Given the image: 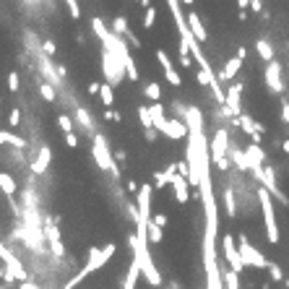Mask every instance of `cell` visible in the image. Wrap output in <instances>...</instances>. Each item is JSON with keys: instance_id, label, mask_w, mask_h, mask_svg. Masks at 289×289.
<instances>
[{"instance_id": "obj_1", "label": "cell", "mask_w": 289, "mask_h": 289, "mask_svg": "<svg viewBox=\"0 0 289 289\" xmlns=\"http://www.w3.org/2000/svg\"><path fill=\"white\" fill-rule=\"evenodd\" d=\"M115 250H117L115 242H107V245H102V248H91V250H89V258H86V263H84V268H81L79 273H76V276H73V279H70L63 289H76V286H79L84 279H89L91 273L99 271L104 263H107L110 258L115 255Z\"/></svg>"}, {"instance_id": "obj_2", "label": "cell", "mask_w": 289, "mask_h": 289, "mask_svg": "<svg viewBox=\"0 0 289 289\" xmlns=\"http://www.w3.org/2000/svg\"><path fill=\"white\" fill-rule=\"evenodd\" d=\"M91 154H94V162H97L99 170L110 172L115 180H120V170H117V164H115V159H112V151H110V146H107V138H104L102 133L91 135Z\"/></svg>"}, {"instance_id": "obj_3", "label": "cell", "mask_w": 289, "mask_h": 289, "mask_svg": "<svg viewBox=\"0 0 289 289\" xmlns=\"http://www.w3.org/2000/svg\"><path fill=\"white\" fill-rule=\"evenodd\" d=\"M99 63H102V76H104V81H107L110 86H120V84L128 79L125 63H123V60H120L117 55H112L110 50H104V47H102Z\"/></svg>"}, {"instance_id": "obj_4", "label": "cell", "mask_w": 289, "mask_h": 289, "mask_svg": "<svg viewBox=\"0 0 289 289\" xmlns=\"http://www.w3.org/2000/svg\"><path fill=\"white\" fill-rule=\"evenodd\" d=\"M258 201H261L263 222H266V240L271 245L279 242V224H276V208H273V195L266 188H258Z\"/></svg>"}, {"instance_id": "obj_5", "label": "cell", "mask_w": 289, "mask_h": 289, "mask_svg": "<svg viewBox=\"0 0 289 289\" xmlns=\"http://www.w3.org/2000/svg\"><path fill=\"white\" fill-rule=\"evenodd\" d=\"M208 151H211V164H216L222 172L230 170V157H227V151H230V133L224 128H219L214 133V138L208 143Z\"/></svg>"}, {"instance_id": "obj_6", "label": "cell", "mask_w": 289, "mask_h": 289, "mask_svg": "<svg viewBox=\"0 0 289 289\" xmlns=\"http://www.w3.org/2000/svg\"><path fill=\"white\" fill-rule=\"evenodd\" d=\"M237 248H240V255H242V263H245V268L250 266V268H268V258L258 250V248H253V242L245 237V235H240L237 237Z\"/></svg>"}, {"instance_id": "obj_7", "label": "cell", "mask_w": 289, "mask_h": 289, "mask_svg": "<svg viewBox=\"0 0 289 289\" xmlns=\"http://www.w3.org/2000/svg\"><path fill=\"white\" fill-rule=\"evenodd\" d=\"M253 175H255L258 180H261V185H263V188L273 195V198H279L284 206L289 203V198H286V195L279 190V185H276V172H273V167H261V170H255Z\"/></svg>"}, {"instance_id": "obj_8", "label": "cell", "mask_w": 289, "mask_h": 289, "mask_svg": "<svg viewBox=\"0 0 289 289\" xmlns=\"http://www.w3.org/2000/svg\"><path fill=\"white\" fill-rule=\"evenodd\" d=\"M222 250H224V261L227 266H232L237 273H242L245 263H242V255H240V248H237V240L232 235H224L222 237Z\"/></svg>"}, {"instance_id": "obj_9", "label": "cell", "mask_w": 289, "mask_h": 289, "mask_svg": "<svg viewBox=\"0 0 289 289\" xmlns=\"http://www.w3.org/2000/svg\"><path fill=\"white\" fill-rule=\"evenodd\" d=\"M0 258H3V261H6V266H8V273H11V276H13V281H26V271H24V266H21V261H19V258L16 255H13L6 245H3V240H0Z\"/></svg>"}, {"instance_id": "obj_10", "label": "cell", "mask_w": 289, "mask_h": 289, "mask_svg": "<svg viewBox=\"0 0 289 289\" xmlns=\"http://www.w3.org/2000/svg\"><path fill=\"white\" fill-rule=\"evenodd\" d=\"M162 135H167V138H172V141H180V138H185V135L190 133V128H188V123L182 117H167V123H164V128L159 130Z\"/></svg>"}, {"instance_id": "obj_11", "label": "cell", "mask_w": 289, "mask_h": 289, "mask_svg": "<svg viewBox=\"0 0 289 289\" xmlns=\"http://www.w3.org/2000/svg\"><path fill=\"white\" fill-rule=\"evenodd\" d=\"M266 84H268V89L273 91V94H281V91H284V81H281V63H276V60L266 63Z\"/></svg>"}, {"instance_id": "obj_12", "label": "cell", "mask_w": 289, "mask_h": 289, "mask_svg": "<svg viewBox=\"0 0 289 289\" xmlns=\"http://www.w3.org/2000/svg\"><path fill=\"white\" fill-rule=\"evenodd\" d=\"M44 237H47L55 258H63V255H65V245H63V237H60V230H57L50 219H47V224H44Z\"/></svg>"}, {"instance_id": "obj_13", "label": "cell", "mask_w": 289, "mask_h": 289, "mask_svg": "<svg viewBox=\"0 0 289 289\" xmlns=\"http://www.w3.org/2000/svg\"><path fill=\"white\" fill-rule=\"evenodd\" d=\"M157 60H159V65H162V70H164V81L170 84V86H180V84H182V79H180V73L175 70L170 55H167L164 50H157Z\"/></svg>"}, {"instance_id": "obj_14", "label": "cell", "mask_w": 289, "mask_h": 289, "mask_svg": "<svg viewBox=\"0 0 289 289\" xmlns=\"http://www.w3.org/2000/svg\"><path fill=\"white\" fill-rule=\"evenodd\" d=\"M172 190H175V201L177 203H188V198H190V180L177 172L172 177Z\"/></svg>"}, {"instance_id": "obj_15", "label": "cell", "mask_w": 289, "mask_h": 289, "mask_svg": "<svg viewBox=\"0 0 289 289\" xmlns=\"http://www.w3.org/2000/svg\"><path fill=\"white\" fill-rule=\"evenodd\" d=\"M240 125H242V130H245V133L250 135V141H253V143H261L263 125L258 123V120H253L250 115H240Z\"/></svg>"}, {"instance_id": "obj_16", "label": "cell", "mask_w": 289, "mask_h": 289, "mask_svg": "<svg viewBox=\"0 0 289 289\" xmlns=\"http://www.w3.org/2000/svg\"><path fill=\"white\" fill-rule=\"evenodd\" d=\"M240 94H242V84H232L224 91V104L232 110V115H242V104H240Z\"/></svg>"}, {"instance_id": "obj_17", "label": "cell", "mask_w": 289, "mask_h": 289, "mask_svg": "<svg viewBox=\"0 0 289 289\" xmlns=\"http://www.w3.org/2000/svg\"><path fill=\"white\" fill-rule=\"evenodd\" d=\"M73 120H76V125L81 128V133H86V135H94V133H97L91 115H89L84 107H79V104H76V110H73Z\"/></svg>"}, {"instance_id": "obj_18", "label": "cell", "mask_w": 289, "mask_h": 289, "mask_svg": "<svg viewBox=\"0 0 289 289\" xmlns=\"http://www.w3.org/2000/svg\"><path fill=\"white\" fill-rule=\"evenodd\" d=\"M50 159H52V151L47 146H39V154H37V159L32 164V172L34 175H44V172H47V167H50Z\"/></svg>"}, {"instance_id": "obj_19", "label": "cell", "mask_w": 289, "mask_h": 289, "mask_svg": "<svg viewBox=\"0 0 289 289\" xmlns=\"http://www.w3.org/2000/svg\"><path fill=\"white\" fill-rule=\"evenodd\" d=\"M188 26H190V32H193V37H195V39H201V42H206V39H208L206 26H203L201 16H198L195 11H190V13H188Z\"/></svg>"}, {"instance_id": "obj_20", "label": "cell", "mask_w": 289, "mask_h": 289, "mask_svg": "<svg viewBox=\"0 0 289 289\" xmlns=\"http://www.w3.org/2000/svg\"><path fill=\"white\" fill-rule=\"evenodd\" d=\"M240 68H242V57H230L224 63V68L219 70V81H232L235 76L240 73Z\"/></svg>"}, {"instance_id": "obj_21", "label": "cell", "mask_w": 289, "mask_h": 289, "mask_svg": "<svg viewBox=\"0 0 289 289\" xmlns=\"http://www.w3.org/2000/svg\"><path fill=\"white\" fill-rule=\"evenodd\" d=\"M245 154H248V159H250L253 172H255V170H261V167H263V162H266V154L261 151V146H258V143H250V146L245 149Z\"/></svg>"}, {"instance_id": "obj_22", "label": "cell", "mask_w": 289, "mask_h": 289, "mask_svg": "<svg viewBox=\"0 0 289 289\" xmlns=\"http://www.w3.org/2000/svg\"><path fill=\"white\" fill-rule=\"evenodd\" d=\"M175 175H177V164H170L164 172H157L154 175V190H162L164 185H170Z\"/></svg>"}, {"instance_id": "obj_23", "label": "cell", "mask_w": 289, "mask_h": 289, "mask_svg": "<svg viewBox=\"0 0 289 289\" xmlns=\"http://www.w3.org/2000/svg\"><path fill=\"white\" fill-rule=\"evenodd\" d=\"M222 279H224V289H240V273L232 266L222 263Z\"/></svg>"}, {"instance_id": "obj_24", "label": "cell", "mask_w": 289, "mask_h": 289, "mask_svg": "<svg viewBox=\"0 0 289 289\" xmlns=\"http://www.w3.org/2000/svg\"><path fill=\"white\" fill-rule=\"evenodd\" d=\"M230 159L237 164V170H242V172H253L250 159H248V154H245V151H237V149H232V151H230Z\"/></svg>"}, {"instance_id": "obj_25", "label": "cell", "mask_w": 289, "mask_h": 289, "mask_svg": "<svg viewBox=\"0 0 289 289\" xmlns=\"http://www.w3.org/2000/svg\"><path fill=\"white\" fill-rule=\"evenodd\" d=\"M0 190H3L8 198H13V195H16V180H13L8 172H0Z\"/></svg>"}, {"instance_id": "obj_26", "label": "cell", "mask_w": 289, "mask_h": 289, "mask_svg": "<svg viewBox=\"0 0 289 289\" xmlns=\"http://www.w3.org/2000/svg\"><path fill=\"white\" fill-rule=\"evenodd\" d=\"M112 89H115V86H110L107 81L99 86V99H102L104 107H115V91H112Z\"/></svg>"}, {"instance_id": "obj_27", "label": "cell", "mask_w": 289, "mask_h": 289, "mask_svg": "<svg viewBox=\"0 0 289 289\" xmlns=\"http://www.w3.org/2000/svg\"><path fill=\"white\" fill-rule=\"evenodd\" d=\"M6 143L16 146V149H26V141L21 138V135H13L8 130H0V146H6Z\"/></svg>"}, {"instance_id": "obj_28", "label": "cell", "mask_w": 289, "mask_h": 289, "mask_svg": "<svg viewBox=\"0 0 289 289\" xmlns=\"http://www.w3.org/2000/svg\"><path fill=\"white\" fill-rule=\"evenodd\" d=\"M224 203H227V216L235 219L237 216V201H235V190L232 188H224Z\"/></svg>"}, {"instance_id": "obj_29", "label": "cell", "mask_w": 289, "mask_h": 289, "mask_svg": "<svg viewBox=\"0 0 289 289\" xmlns=\"http://www.w3.org/2000/svg\"><path fill=\"white\" fill-rule=\"evenodd\" d=\"M255 50H258V55H261L266 63H271V60H273V47H271L268 39H258L255 42Z\"/></svg>"}, {"instance_id": "obj_30", "label": "cell", "mask_w": 289, "mask_h": 289, "mask_svg": "<svg viewBox=\"0 0 289 289\" xmlns=\"http://www.w3.org/2000/svg\"><path fill=\"white\" fill-rule=\"evenodd\" d=\"M146 232H149V242H151V245H159V242H162V237H164L162 227H159V224H154L151 219H149V227H146Z\"/></svg>"}, {"instance_id": "obj_31", "label": "cell", "mask_w": 289, "mask_h": 289, "mask_svg": "<svg viewBox=\"0 0 289 289\" xmlns=\"http://www.w3.org/2000/svg\"><path fill=\"white\" fill-rule=\"evenodd\" d=\"M110 29H112L115 34H120V37H125V34L130 32V29H128V19H125V16H115Z\"/></svg>"}, {"instance_id": "obj_32", "label": "cell", "mask_w": 289, "mask_h": 289, "mask_svg": "<svg viewBox=\"0 0 289 289\" xmlns=\"http://www.w3.org/2000/svg\"><path fill=\"white\" fill-rule=\"evenodd\" d=\"M143 94H146L151 102H159V99H162V86L151 81V84H146V86H143Z\"/></svg>"}, {"instance_id": "obj_33", "label": "cell", "mask_w": 289, "mask_h": 289, "mask_svg": "<svg viewBox=\"0 0 289 289\" xmlns=\"http://www.w3.org/2000/svg\"><path fill=\"white\" fill-rule=\"evenodd\" d=\"M138 117H141V125H143L146 130L154 128V117H151V110H149V107H143V104L138 107Z\"/></svg>"}, {"instance_id": "obj_34", "label": "cell", "mask_w": 289, "mask_h": 289, "mask_svg": "<svg viewBox=\"0 0 289 289\" xmlns=\"http://www.w3.org/2000/svg\"><path fill=\"white\" fill-rule=\"evenodd\" d=\"M39 94L44 97V99H47V102H55V86L52 84H39Z\"/></svg>"}, {"instance_id": "obj_35", "label": "cell", "mask_w": 289, "mask_h": 289, "mask_svg": "<svg viewBox=\"0 0 289 289\" xmlns=\"http://www.w3.org/2000/svg\"><path fill=\"white\" fill-rule=\"evenodd\" d=\"M157 24V8H146V13H143V29H151Z\"/></svg>"}, {"instance_id": "obj_36", "label": "cell", "mask_w": 289, "mask_h": 289, "mask_svg": "<svg viewBox=\"0 0 289 289\" xmlns=\"http://www.w3.org/2000/svg\"><path fill=\"white\" fill-rule=\"evenodd\" d=\"M57 125H60V130H63V133H73V120L68 115H60L57 117Z\"/></svg>"}, {"instance_id": "obj_37", "label": "cell", "mask_w": 289, "mask_h": 289, "mask_svg": "<svg viewBox=\"0 0 289 289\" xmlns=\"http://www.w3.org/2000/svg\"><path fill=\"white\" fill-rule=\"evenodd\" d=\"M65 6H68V11H70L73 19H81V6H79V0H65Z\"/></svg>"}, {"instance_id": "obj_38", "label": "cell", "mask_w": 289, "mask_h": 289, "mask_svg": "<svg viewBox=\"0 0 289 289\" xmlns=\"http://www.w3.org/2000/svg\"><path fill=\"white\" fill-rule=\"evenodd\" d=\"M19 86H21V84H19V73L11 70V73H8V89H11V91H19Z\"/></svg>"}, {"instance_id": "obj_39", "label": "cell", "mask_w": 289, "mask_h": 289, "mask_svg": "<svg viewBox=\"0 0 289 289\" xmlns=\"http://www.w3.org/2000/svg\"><path fill=\"white\" fill-rule=\"evenodd\" d=\"M268 271H271V279H276V281H284V273L276 263H268Z\"/></svg>"}, {"instance_id": "obj_40", "label": "cell", "mask_w": 289, "mask_h": 289, "mask_svg": "<svg viewBox=\"0 0 289 289\" xmlns=\"http://www.w3.org/2000/svg\"><path fill=\"white\" fill-rule=\"evenodd\" d=\"M19 123H21V112H19V110H13L11 117H8V125H11V128H19Z\"/></svg>"}, {"instance_id": "obj_41", "label": "cell", "mask_w": 289, "mask_h": 289, "mask_svg": "<svg viewBox=\"0 0 289 289\" xmlns=\"http://www.w3.org/2000/svg\"><path fill=\"white\" fill-rule=\"evenodd\" d=\"M281 120L289 125V99H284V102H281Z\"/></svg>"}, {"instance_id": "obj_42", "label": "cell", "mask_w": 289, "mask_h": 289, "mask_svg": "<svg viewBox=\"0 0 289 289\" xmlns=\"http://www.w3.org/2000/svg\"><path fill=\"white\" fill-rule=\"evenodd\" d=\"M65 143L70 149H76V146H79V135H76V133H65Z\"/></svg>"}, {"instance_id": "obj_43", "label": "cell", "mask_w": 289, "mask_h": 289, "mask_svg": "<svg viewBox=\"0 0 289 289\" xmlns=\"http://www.w3.org/2000/svg\"><path fill=\"white\" fill-rule=\"evenodd\" d=\"M151 222H154V224H159L162 230L167 227V216H164V214H151Z\"/></svg>"}, {"instance_id": "obj_44", "label": "cell", "mask_w": 289, "mask_h": 289, "mask_svg": "<svg viewBox=\"0 0 289 289\" xmlns=\"http://www.w3.org/2000/svg\"><path fill=\"white\" fill-rule=\"evenodd\" d=\"M42 52H44V55H55V44H52V42L47 39V42L42 44Z\"/></svg>"}, {"instance_id": "obj_45", "label": "cell", "mask_w": 289, "mask_h": 289, "mask_svg": "<svg viewBox=\"0 0 289 289\" xmlns=\"http://www.w3.org/2000/svg\"><path fill=\"white\" fill-rule=\"evenodd\" d=\"M99 86H102V84H97V81H91V84H89V94H99Z\"/></svg>"}, {"instance_id": "obj_46", "label": "cell", "mask_w": 289, "mask_h": 289, "mask_svg": "<svg viewBox=\"0 0 289 289\" xmlns=\"http://www.w3.org/2000/svg\"><path fill=\"white\" fill-rule=\"evenodd\" d=\"M21 289H39V286L32 284V281H21Z\"/></svg>"}, {"instance_id": "obj_47", "label": "cell", "mask_w": 289, "mask_h": 289, "mask_svg": "<svg viewBox=\"0 0 289 289\" xmlns=\"http://www.w3.org/2000/svg\"><path fill=\"white\" fill-rule=\"evenodd\" d=\"M250 8L253 11H261V0H250Z\"/></svg>"}, {"instance_id": "obj_48", "label": "cell", "mask_w": 289, "mask_h": 289, "mask_svg": "<svg viewBox=\"0 0 289 289\" xmlns=\"http://www.w3.org/2000/svg\"><path fill=\"white\" fill-rule=\"evenodd\" d=\"M237 57L245 60V57H248V50H245V47H240V50H237Z\"/></svg>"}, {"instance_id": "obj_49", "label": "cell", "mask_w": 289, "mask_h": 289, "mask_svg": "<svg viewBox=\"0 0 289 289\" xmlns=\"http://www.w3.org/2000/svg\"><path fill=\"white\" fill-rule=\"evenodd\" d=\"M281 149H284V151H286V154H289V138H286V141L281 143Z\"/></svg>"}, {"instance_id": "obj_50", "label": "cell", "mask_w": 289, "mask_h": 289, "mask_svg": "<svg viewBox=\"0 0 289 289\" xmlns=\"http://www.w3.org/2000/svg\"><path fill=\"white\" fill-rule=\"evenodd\" d=\"M141 6H143V8H151V0H141Z\"/></svg>"}, {"instance_id": "obj_51", "label": "cell", "mask_w": 289, "mask_h": 289, "mask_svg": "<svg viewBox=\"0 0 289 289\" xmlns=\"http://www.w3.org/2000/svg\"><path fill=\"white\" fill-rule=\"evenodd\" d=\"M180 3H182V6H193V0H180Z\"/></svg>"}, {"instance_id": "obj_52", "label": "cell", "mask_w": 289, "mask_h": 289, "mask_svg": "<svg viewBox=\"0 0 289 289\" xmlns=\"http://www.w3.org/2000/svg\"><path fill=\"white\" fill-rule=\"evenodd\" d=\"M133 3H141V0H133Z\"/></svg>"}, {"instance_id": "obj_53", "label": "cell", "mask_w": 289, "mask_h": 289, "mask_svg": "<svg viewBox=\"0 0 289 289\" xmlns=\"http://www.w3.org/2000/svg\"><path fill=\"white\" fill-rule=\"evenodd\" d=\"M286 286H289V279H286Z\"/></svg>"}, {"instance_id": "obj_54", "label": "cell", "mask_w": 289, "mask_h": 289, "mask_svg": "<svg viewBox=\"0 0 289 289\" xmlns=\"http://www.w3.org/2000/svg\"><path fill=\"white\" fill-rule=\"evenodd\" d=\"M0 289H6V286H0Z\"/></svg>"}, {"instance_id": "obj_55", "label": "cell", "mask_w": 289, "mask_h": 289, "mask_svg": "<svg viewBox=\"0 0 289 289\" xmlns=\"http://www.w3.org/2000/svg\"><path fill=\"white\" fill-rule=\"evenodd\" d=\"M0 261H3V258H0Z\"/></svg>"}]
</instances>
